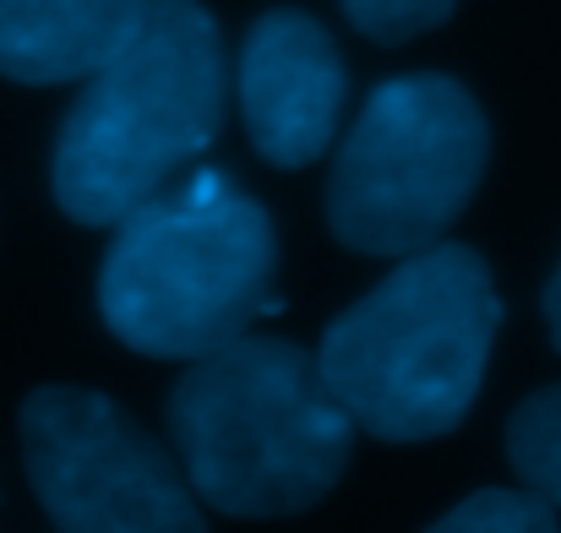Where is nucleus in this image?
Listing matches in <instances>:
<instances>
[{
    "mask_svg": "<svg viewBox=\"0 0 561 533\" xmlns=\"http://www.w3.org/2000/svg\"><path fill=\"white\" fill-rule=\"evenodd\" d=\"M170 441L191 496L224 518H295L350 468L355 419L317 355L284 338H234L191 359L170 397Z\"/></svg>",
    "mask_w": 561,
    "mask_h": 533,
    "instance_id": "1",
    "label": "nucleus"
},
{
    "mask_svg": "<svg viewBox=\"0 0 561 533\" xmlns=\"http://www.w3.org/2000/svg\"><path fill=\"white\" fill-rule=\"evenodd\" d=\"M224 126V38L196 0H153L142 27L82 77L55 142V201L110 229L186 175Z\"/></svg>",
    "mask_w": 561,
    "mask_h": 533,
    "instance_id": "2",
    "label": "nucleus"
},
{
    "mask_svg": "<svg viewBox=\"0 0 561 533\" xmlns=\"http://www.w3.org/2000/svg\"><path fill=\"white\" fill-rule=\"evenodd\" d=\"M278 245L267 212L224 175L191 170L121 218L104 273V327L153 359H202L267 311Z\"/></svg>",
    "mask_w": 561,
    "mask_h": 533,
    "instance_id": "3",
    "label": "nucleus"
},
{
    "mask_svg": "<svg viewBox=\"0 0 561 533\" xmlns=\"http://www.w3.org/2000/svg\"><path fill=\"white\" fill-rule=\"evenodd\" d=\"M502 305L485 262L469 245L403 256L360 305H350L322 349V381L344 414L381 441H431L463 425Z\"/></svg>",
    "mask_w": 561,
    "mask_h": 533,
    "instance_id": "4",
    "label": "nucleus"
},
{
    "mask_svg": "<svg viewBox=\"0 0 561 533\" xmlns=\"http://www.w3.org/2000/svg\"><path fill=\"white\" fill-rule=\"evenodd\" d=\"M491 131L469 88L420 71L381 82L328 179V223L360 256L431 251L485 175Z\"/></svg>",
    "mask_w": 561,
    "mask_h": 533,
    "instance_id": "5",
    "label": "nucleus"
},
{
    "mask_svg": "<svg viewBox=\"0 0 561 533\" xmlns=\"http://www.w3.org/2000/svg\"><path fill=\"white\" fill-rule=\"evenodd\" d=\"M22 463L60 533H207L181 463L104 392L38 386Z\"/></svg>",
    "mask_w": 561,
    "mask_h": 533,
    "instance_id": "6",
    "label": "nucleus"
},
{
    "mask_svg": "<svg viewBox=\"0 0 561 533\" xmlns=\"http://www.w3.org/2000/svg\"><path fill=\"white\" fill-rule=\"evenodd\" d=\"M344 55L306 11H267L240 49V115L273 170H306L328 153L344 115Z\"/></svg>",
    "mask_w": 561,
    "mask_h": 533,
    "instance_id": "7",
    "label": "nucleus"
},
{
    "mask_svg": "<svg viewBox=\"0 0 561 533\" xmlns=\"http://www.w3.org/2000/svg\"><path fill=\"white\" fill-rule=\"evenodd\" d=\"M153 0H0V77L27 88L93 77Z\"/></svg>",
    "mask_w": 561,
    "mask_h": 533,
    "instance_id": "8",
    "label": "nucleus"
},
{
    "mask_svg": "<svg viewBox=\"0 0 561 533\" xmlns=\"http://www.w3.org/2000/svg\"><path fill=\"white\" fill-rule=\"evenodd\" d=\"M507 457L540 501L561 507V386L535 392L507 425Z\"/></svg>",
    "mask_w": 561,
    "mask_h": 533,
    "instance_id": "9",
    "label": "nucleus"
},
{
    "mask_svg": "<svg viewBox=\"0 0 561 533\" xmlns=\"http://www.w3.org/2000/svg\"><path fill=\"white\" fill-rule=\"evenodd\" d=\"M431 533H561L557 507L535 490H480L453 507Z\"/></svg>",
    "mask_w": 561,
    "mask_h": 533,
    "instance_id": "10",
    "label": "nucleus"
},
{
    "mask_svg": "<svg viewBox=\"0 0 561 533\" xmlns=\"http://www.w3.org/2000/svg\"><path fill=\"white\" fill-rule=\"evenodd\" d=\"M458 0H344V16L376 44H409L453 16Z\"/></svg>",
    "mask_w": 561,
    "mask_h": 533,
    "instance_id": "11",
    "label": "nucleus"
},
{
    "mask_svg": "<svg viewBox=\"0 0 561 533\" xmlns=\"http://www.w3.org/2000/svg\"><path fill=\"white\" fill-rule=\"evenodd\" d=\"M546 322H551V344L561 349V267L551 278V289H546Z\"/></svg>",
    "mask_w": 561,
    "mask_h": 533,
    "instance_id": "12",
    "label": "nucleus"
}]
</instances>
